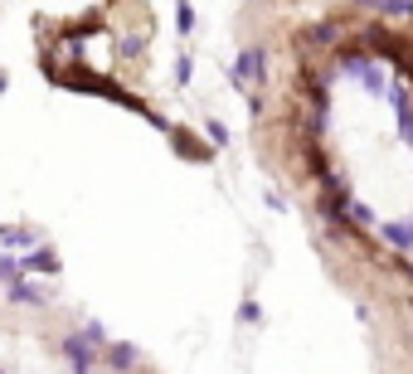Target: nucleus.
I'll use <instances>...</instances> for the list:
<instances>
[{
  "label": "nucleus",
  "mask_w": 413,
  "mask_h": 374,
  "mask_svg": "<svg viewBox=\"0 0 413 374\" xmlns=\"http://www.w3.org/2000/svg\"><path fill=\"white\" fill-rule=\"evenodd\" d=\"M268 78V54H263V44H248L238 59H233V83L238 88H258Z\"/></svg>",
  "instance_id": "1"
},
{
  "label": "nucleus",
  "mask_w": 413,
  "mask_h": 374,
  "mask_svg": "<svg viewBox=\"0 0 413 374\" xmlns=\"http://www.w3.org/2000/svg\"><path fill=\"white\" fill-rule=\"evenodd\" d=\"M340 64H345V69H350V73H355V78L370 88V93H384V83H379V69H375V64H370L360 49H340Z\"/></svg>",
  "instance_id": "2"
},
{
  "label": "nucleus",
  "mask_w": 413,
  "mask_h": 374,
  "mask_svg": "<svg viewBox=\"0 0 413 374\" xmlns=\"http://www.w3.org/2000/svg\"><path fill=\"white\" fill-rule=\"evenodd\" d=\"M59 350L68 355V365H73V374H88V370H93V355H98V350H93V345H88L83 336H68V340H64Z\"/></svg>",
  "instance_id": "3"
},
{
  "label": "nucleus",
  "mask_w": 413,
  "mask_h": 374,
  "mask_svg": "<svg viewBox=\"0 0 413 374\" xmlns=\"http://www.w3.org/2000/svg\"><path fill=\"white\" fill-rule=\"evenodd\" d=\"M20 273H59V258H54L49 248H29V253L20 258Z\"/></svg>",
  "instance_id": "4"
},
{
  "label": "nucleus",
  "mask_w": 413,
  "mask_h": 374,
  "mask_svg": "<svg viewBox=\"0 0 413 374\" xmlns=\"http://www.w3.org/2000/svg\"><path fill=\"white\" fill-rule=\"evenodd\" d=\"M171 141H175V151H180V156H185V161H214V156H209L205 146H200V141H195V136H190V131H180V127H175V131H171Z\"/></svg>",
  "instance_id": "5"
},
{
  "label": "nucleus",
  "mask_w": 413,
  "mask_h": 374,
  "mask_svg": "<svg viewBox=\"0 0 413 374\" xmlns=\"http://www.w3.org/2000/svg\"><path fill=\"white\" fill-rule=\"evenodd\" d=\"M379 233H384V243H394L399 253H409V248H413V229H409V224H384Z\"/></svg>",
  "instance_id": "6"
},
{
  "label": "nucleus",
  "mask_w": 413,
  "mask_h": 374,
  "mask_svg": "<svg viewBox=\"0 0 413 374\" xmlns=\"http://www.w3.org/2000/svg\"><path fill=\"white\" fill-rule=\"evenodd\" d=\"M103 355H107L112 370H131V365H136V345H107Z\"/></svg>",
  "instance_id": "7"
},
{
  "label": "nucleus",
  "mask_w": 413,
  "mask_h": 374,
  "mask_svg": "<svg viewBox=\"0 0 413 374\" xmlns=\"http://www.w3.org/2000/svg\"><path fill=\"white\" fill-rule=\"evenodd\" d=\"M0 238H5V248H15V253H29V248H34V233H29V229H0Z\"/></svg>",
  "instance_id": "8"
},
{
  "label": "nucleus",
  "mask_w": 413,
  "mask_h": 374,
  "mask_svg": "<svg viewBox=\"0 0 413 374\" xmlns=\"http://www.w3.org/2000/svg\"><path fill=\"white\" fill-rule=\"evenodd\" d=\"M10 301H15V306H20V301H44V292H39V287H29V282L20 278V282H10Z\"/></svg>",
  "instance_id": "9"
},
{
  "label": "nucleus",
  "mask_w": 413,
  "mask_h": 374,
  "mask_svg": "<svg viewBox=\"0 0 413 374\" xmlns=\"http://www.w3.org/2000/svg\"><path fill=\"white\" fill-rule=\"evenodd\" d=\"M24 273H20V258L15 253H0V282H20Z\"/></svg>",
  "instance_id": "10"
},
{
  "label": "nucleus",
  "mask_w": 413,
  "mask_h": 374,
  "mask_svg": "<svg viewBox=\"0 0 413 374\" xmlns=\"http://www.w3.org/2000/svg\"><path fill=\"white\" fill-rule=\"evenodd\" d=\"M307 39H311V44H331V39H335V24H331V20L311 24V29H307Z\"/></svg>",
  "instance_id": "11"
},
{
  "label": "nucleus",
  "mask_w": 413,
  "mask_h": 374,
  "mask_svg": "<svg viewBox=\"0 0 413 374\" xmlns=\"http://www.w3.org/2000/svg\"><path fill=\"white\" fill-rule=\"evenodd\" d=\"M205 136H209V146H229V127H224V122H214V117L205 122Z\"/></svg>",
  "instance_id": "12"
},
{
  "label": "nucleus",
  "mask_w": 413,
  "mask_h": 374,
  "mask_svg": "<svg viewBox=\"0 0 413 374\" xmlns=\"http://www.w3.org/2000/svg\"><path fill=\"white\" fill-rule=\"evenodd\" d=\"M175 24H180V34H190V29H195V10H190L185 0L175 5Z\"/></svg>",
  "instance_id": "13"
},
{
  "label": "nucleus",
  "mask_w": 413,
  "mask_h": 374,
  "mask_svg": "<svg viewBox=\"0 0 413 374\" xmlns=\"http://www.w3.org/2000/svg\"><path fill=\"white\" fill-rule=\"evenodd\" d=\"M83 340H88V345H103V340H107L103 321H88V326H83Z\"/></svg>",
  "instance_id": "14"
},
{
  "label": "nucleus",
  "mask_w": 413,
  "mask_h": 374,
  "mask_svg": "<svg viewBox=\"0 0 413 374\" xmlns=\"http://www.w3.org/2000/svg\"><path fill=\"white\" fill-rule=\"evenodd\" d=\"M238 316H243V321H248V326H253V321H263V306H258V301H253V296H248V301H243V306H238Z\"/></svg>",
  "instance_id": "15"
},
{
  "label": "nucleus",
  "mask_w": 413,
  "mask_h": 374,
  "mask_svg": "<svg viewBox=\"0 0 413 374\" xmlns=\"http://www.w3.org/2000/svg\"><path fill=\"white\" fill-rule=\"evenodd\" d=\"M175 83H190V54L175 59Z\"/></svg>",
  "instance_id": "16"
},
{
  "label": "nucleus",
  "mask_w": 413,
  "mask_h": 374,
  "mask_svg": "<svg viewBox=\"0 0 413 374\" xmlns=\"http://www.w3.org/2000/svg\"><path fill=\"white\" fill-rule=\"evenodd\" d=\"M404 273H409V278H413V263H404Z\"/></svg>",
  "instance_id": "17"
},
{
  "label": "nucleus",
  "mask_w": 413,
  "mask_h": 374,
  "mask_svg": "<svg viewBox=\"0 0 413 374\" xmlns=\"http://www.w3.org/2000/svg\"><path fill=\"white\" fill-rule=\"evenodd\" d=\"M0 93H5V73H0Z\"/></svg>",
  "instance_id": "18"
},
{
  "label": "nucleus",
  "mask_w": 413,
  "mask_h": 374,
  "mask_svg": "<svg viewBox=\"0 0 413 374\" xmlns=\"http://www.w3.org/2000/svg\"><path fill=\"white\" fill-rule=\"evenodd\" d=\"M399 5H413V0H399Z\"/></svg>",
  "instance_id": "19"
},
{
  "label": "nucleus",
  "mask_w": 413,
  "mask_h": 374,
  "mask_svg": "<svg viewBox=\"0 0 413 374\" xmlns=\"http://www.w3.org/2000/svg\"><path fill=\"white\" fill-rule=\"evenodd\" d=\"M409 229H413V224H409Z\"/></svg>",
  "instance_id": "20"
}]
</instances>
